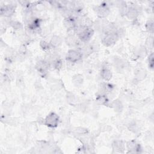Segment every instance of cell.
Masks as SVG:
<instances>
[{"instance_id": "52a82bcc", "label": "cell", "mask_w": 154, "mask_h": 154, "mask_svg": "<svg viewBox=\"0 0 154 154\" xmlns=\"http://www.w3.org/2000/svg\"><path fill=\"white\" fill-rule=\"evenodd\" d=\"M49 64L47 61L42 60L39 61L35 66L37 71L43 75H45L49 68Z\"/></svg>"}, {"instance_id": "44dd1931", "label": "cell", "mask_w": 154, "mask_h": 154, "mask_svg": "<svg viewBox=\"0 0 154 154\" xmlns=\"http://www.w3.org/2000/svg\"><path fill=\"white\" fill-rule=\"evenodd\" d=\"M66 100L69 103L72 105L76 102V98L75 95L73 93L69 91L66 94Z\"/></svg>"}, {"instance_id": "7a4b0ae2", "label": "cell", "mask_w": 154, "mask_h": 154, "mask_svg": "<svg viewBox=\"0 0 154 154\" xmlns=\"http://www.w3.org/2000/svg\"><path fill=\"white\" fill-rule=\"evenodd\" d=\"M58 122L59 117L54 112H50L45 119V125L46 126L51 128H56L58 125Z\"/></svg>"}, {"instance_id": "5bb4252c", "label": "cell", "mask_w": 154, "mask_h": 154, "mask_svg": "<svg viewBox=\"0 0 154 154\" xmlns=\"http://www.w3.org/2000/svg\"><path fill=\"white\" fill-rule=\"evenodd\" d=\"M61 42H62V40L59 36L54 35L51 39L49 44L51 47L54 48H57L61 45Z\"/></svg>"}, {"instance_id": "cb8c5ba5", "label": "cell", "mask_w": 154, "mask_h": 154, "mask_svg": "<svg viewBox=\"0 0 154 154\" xmlns=\"http://www.w3.org/2000/svg\"><path fill=\"white\" fill-rule=\"evenodd\" d=\"M75 133L80 135H85L88 133V130L84 128H81V127H78L76 128L74 130Z\"/></svg>"}, {"instance_id": "d6986e66", "label": "cell", "mask_w": 154, "mask_h": 154, "mask_svg": "<svg viewBox=\"0 0 154 154\" xmlns=\"http://www.w3.org/2000/svg\"><path fill=\"white\" fill-rule=\"evenodd\" d=\"M135 53L138 57L143 58L146 56V53H147V49L145 46H141L136 49Z\"/></svg>"}, {"instance_id": "6da1fadb", "label": "cell", "mask_w": 154, "mask_h": 154, "mask_svg": "<svg viewBox=\"0 0 154 154\" xmlns=\"http://www.w3.org/2000/svg\"><path fill=\"white\" fill-rule=\"evenodd\" d=\"M119 38V37L117 32H112L105 33L102 39V43L105 46H112L116 43Z\"/></svg>"}, {"instance_id": "8992f818", "label": "cell", "mask_w": 154, "mask_h": 154, "mask_svg": "<svg viewBox=\"0 0 154 154\" xmlns=\"http://www.w3.org/2000/svg\"><path fill=\"white\" fill-rule=\"evenodd\" d=\"M126 147L130 153H140L141 150L140 144L135 140L129 141L126 143Z\"/></svg>"}, {"instance_id": "484cf974", "label": "cell", "mask_w": 154, "mask_h": 154, "mask_svg": "<svg viewBox=\"0 0 154 154\" xmlns=\"http://www.w3.org/2000/svg\"><path fill=\"white\" fill-rule=\"evenodd\" d=\"M40 45L41 46V48L43 49V50H46V49H49V48L51 47L50 44L49 43H48L47 42L45 41V40H42L40 42Z\"/></svg>"}, {"instance_id": "2e32d148", "label": "cell", "mask_w": 154, "mask_h": 154, "mask_svg": "<svg viewBox=\"0 0 154 154\" xmlns=\"http://www.w3.org/2000/svg\"><path fill=\"white\" fill-rule=\"evenodd\" d=\"M135 79L138 81H141L143 80L147 76V71L143 69H140L136 71L135 73Z\"/></svg>"}, {"instance_id": "4fadbf2b", "label": "cell", "mask_w": 154, "mask_h": 154, "mask_svg": "<svg viewBox=\"0 0 154 154\" xmlns=\"http://www.w3.org/2000/svg\"><path fill=\"white\" fill-rule=\"evenodd\" d=\"M72 81L73 84L76 87H79L82 85L84 79L82 78V76L80 74H76L73 76Z\"/></svg>"}, {"instance_id": "3957f363", "label": "cell", "mask_w": 154, "mask_h": 154, "mask_svg": "<svg viewBox=\"0 0 154 154\" xmlns=\"http://www.w3.org/2000/svg\"><path fill=\"white\" fill-rule=\"evenodd\" d=\"M82 57V54L79 49H70L66 56V60L69 63H76L81 60Z\"/></svg>"}, {"instance_id": "d4e9b609", "label": "cell", "mask_w": 154, "mask_h": 154, "mask_svg": "<svg viewBox=\"0 0 154 154\" xmlns=\"http://www.w3.org/2000/svg\"><path fill=\"white\" fill-rule=\"evenodd\" d=\"M153 57H154V56H153V52H152V53L149 55V57H148L149 67L151 69H153V64H154V63H153V61H154V60H153Z\"/></svg>"}, {"instance_id": "e0dca14e", "label": "cell", "mask_w": 154, "mask_h": 154, "mask_svg": "<svg viewBox=\"0 0 154 154\" xmlns=\"http://www.w3.org/2000/svg\"><path fill=\"white\" fill-rule=\"evenodd\" d=\"M112 107L117 112H121L123 108V106L122 102L119 99H116L112 102Z\"/></svg>"}, {"instance_id": "603a6c76", "label": "cell", "mask_w": 154, "mask_h": 154, "mask_svg": "<svg viewBox=\"0 0 154 154\" xmlns=\"http://www.w3.org/2000/svg\"><path fill=\"white\" fill-rule=\"evenodd\" d=\"M10 25L11 26L16 30H19L22 28V24L20 22L17 21V20H12L10 22Z\"/></svg>"}, {"instance_id": "ac0fdd59", "label": "cell", "mask_w": 154, "mask_h": 154, "mask_svg": "<svg viewBox=\"0 0 154 154\" xmlns=\"http://www.w3.org/2000/svg\"><path fill=\"white\" fill-rule=\"evenodd\" d=\"M120 13L121 14H126V11L128 10V7L126 5V3L124 1H119L118 4H117Z\"/></svg>"}, {"instance_id": "7402d4cb", "label": "cell", "mask_w": 154, "mask_h": 154, "mask_svg": "<svg viewBox=\"0 0 154 154\" xmlns=\"http://www.w3.org/2000/svg\"><path fill=\"white\" fill-rule=\"evenodd\" d=\"M146 30L151 33L153 34V31H154V22L152 19H149L147 21L146 23Z\"/></svg>"}, {"instance_id": "277c9868", "label": "cell", "mask_w": 154, "mask_h": 154, "mask_svg": "<svg viewBox=\"0 0 154 154\" xmlns=\"http://www.w3.org/2000/svg\"><path fill=\"white\" fill-rule=\"evenodd\" d=\"M94 11L100 19H105L108 16L110 11L108 5L106 3H102L97 5L94 8Z\"/></svg>"}, {"instance_id": "7c38bea8", "label": "cell", "mask_w": 154, "mask_h": 154, "mask_svg": "<svg viewBox=\"0 0 154 154\" xmlns=\"http://www.w3.org/2000/svg\"><path fill=\"white\" fill-rule=\"evenodd\" d=\"M113 65L114 66L115 69H116L117 71H120L123 70L125 67V61L120 58H115L113 60Z\"/></svg>"}, {"instance_id": "5b68a950", "label": "cell", "mask_w": 154, "mask_h": 154, "mask_svg": "<svg viewBox=\"0 0 154 154\" xmlns=\"http://www.w3.org/2000/svg\"><path fill=\"white\" fill-rule=\"evenodd\" d=\"M16 7L13 4H7L1 7V14L2 16L8 17L12 16L15 12Z\"/></svg>"}, {"instance_id": "9c48e42d", "label": "cell", "mask_w": 154, "mask_h": 154, "mask_svg": "<svg viewBox=\"0 0 154 154\" xmlns=\"http://www.w3.org/2000/svg\"><path fill=\"white\" fill-rule=\"evenodd\" d=\"M78 40V39L76 36L75 32L73 33L69 34L66 38V43L70 46H76Z\"/></svg>"}, {"instance_id": "ba28073f", "label": "cell", "mask_w": 154, "mask_h": 154, "mask_svg": "<svg viewBox=\"0 0 154 154\" xmlns=\"http://www.w3.org/2000/svg\"><path fill=\"white\" fill-rule=\"evenodd\" d=\"M139 12H140L139 10L137 7L134 6H132V7H128L125 16L129 19L134 20V19H136V18L138 16Z\"/></svg>"}, {"instance_id": "30bf717a", "label": "cell", "mask_w": 154, "mask_h": 154, "mask_svg": "<svg viewBox=\"0 0 154 154\" xmlns=\"http://www.w3.org/2000/svg\"><path fill=\"white\" fill-rule=\"evenodd\" d=\"M100 76L105 81H108L112 78L111 71L107 67H102L100 70Z\"/></svg>"}, {"instance_id": "9a60e30c", "label": "cell", "mask_w": 154, "mask_h": 154, "mask_svg": "<svg viewBox=\"0 0 154 154\" xmlns=\"http://www.w3.org/2000/svg\"><path fill=\"white\" fill-rule=\"evenodd\" d=\"M112 148L117 152H123L125 149L124 143L120 140L114 141L112 143Z\"/></svg>"}, {"instance_id": "8fae6325", "label": "cell", "mask_w": 154, "mask_h": 154, "mask_svg": "<svg viewBox=\"0 0 154 154\" xmlns=\"http://www.w3.org/2000/svg\"><path fill=\"white\" fill-rule=\"evenodd\" d=\"M80 51L82 57H88L94 52V49L91 45H84L80 49Z\"/></svg>"}, {"instance_id": "ffe728a7", "label": "cell", "mask_w": 154, "mask_h": 154, "mask_svg": "<svg viewBox=\"0 0 154 154\" xmlns=\"http://www.w3.org/2000/svg\"><path fill=\"white\" fill-rule=\"evenodd\" d=\"M96 102L99 105H106L108 102V99L105 94H100L96 97Z\"/></svg>"}]
</instances>
